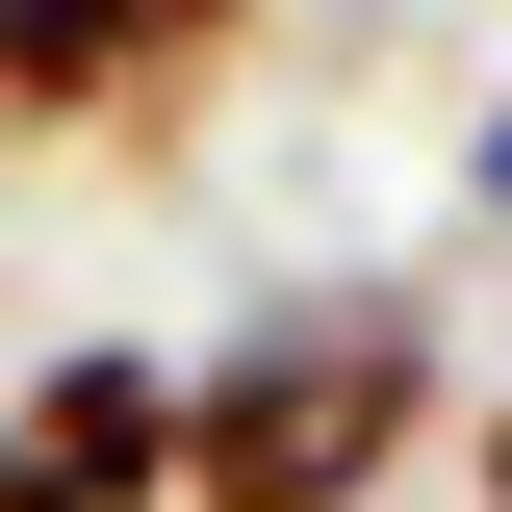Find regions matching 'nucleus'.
I'll return each instance as SVG.
<instances>
[{
    "label": "nucleus",
    "instance_id": "f257e3e1",
    "mask_svg": "<svg viewBox=\"0 0 512 512\" xmlns=\"http://www.w3.org/2000/svg\"><path fill=\"white\" fill-rule=\"evenodd\" d=\"M436 436V282H256L180 359V512H384V461Z\"/></svg>",
    "mask_w": 512,
    "mask_h": 512
},
{
    "label": "nucleus",
    "instance_id": "f03ea898",
    "mask_svg": "<svg viewBox=\"0 0 512 512\" xmlns=\"http://www.w3.org/2000/svg\"><path fill=\"white\" fill-rule=\"evenodd\" d=\"M256 52V0H0V154H103V128H180Z\"/></svg>",
    "mask_w": 512,
    "mask_h": 512
},
{
    "label": "nucleus",
    "instance_id": "7ed1b4c3",
    "mask_svg": "<svg viewBox=\"0 0 512 512\" xmlns=\"http://www.w3.org/2000/svg\"><path fill=\"white\" fill-rule=\"evenodd\" d=\"M0 512H180V359L52 333V359L0 384Z\"/></svg>",
    "mask_w": 512,
    "mask_h": 512
},
{
    "label": "nucleus",
    "instance_id": "20e7f679",
    "mask_svg": "<svg viewBox=\"0 0 512 512\" xmlns=\"http://www.w3.org/2000/svg\"><path fill=\"white\" fill-rule=\"evenodd\" d=\"M461 231L512 256V77H487V128H461Z\"/></svg>",
    "mask_w": 512,
    "mask_h": 512
},
{
    "label": "nucleus",
    "instance_id": "39448f33",
    "mask_svg": "<svg viewBox=\"0 0 512 512\" xmlns=\"http://www.w3.org/2000/svg\"><path fill=\"white\" fill-rule=\"evenodd\" d=\"M461 512H512V384H487V436H461Z\"/></svg>",
    "mask_w": 512,
    "mask_h": 512
}]
</instances>
